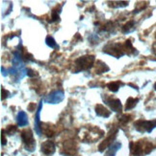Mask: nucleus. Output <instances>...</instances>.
<instances>
[{
	"mask_svg": "<svg viewBox=\"0 0 156 156\" xmlns=\"http://www.w3.org/2000/svg\"><path fill=\"white\" fill-rule=\"evenodd\" d=\"M153 148V146L150 142L139 141L137 143H130V151L135 156H142L150 153Z\"/></svg>",
	"mask_w": 156,
	"mask_h": 156,
	"instance_id": "nucleus-1",
	"label": "nucleus"
},
{
	"mask_svg": "<svg viewBox=\"0 0 156 156\" xmlns=\"http://www.w3.org/2000/svg\"><path fill=\"white\" fill-rule=\"evenodd\" d=\"M125 46H121L119 43H109L104 47V52L116 58H120L124 55Z\"/></svg>",
	"mask_w": 156,
	"mask_h": 156,
	"instance_id": "nucleus-2",
	"label": "nucleus"
},
{
	"mask_svg": "<svg viewBox=\"0 0 156 156\" xmlns=\"http://www.w3.org/2000/svg\"><path fill=\"white\" fill-rule=\"evenodd\" d=\"M134 126L136 128V130L139 132H148L150 133L154 127H156V120L154 121H145V120H139L135 122Z\"/></svg>",
	"mask_w": 156,
	"mask_h": 156,
	"instance_id": "nucleus-3",
	"label": "nucleus"
},
{
	"mask_svg": "<svg viewBox=\"0 0 156 156\" xmlns=\"http://www.w3.org/2000/svg\"><path fill=\"white\" fill-rule=\"evenodd\" d=\"M21 138L24 143V147L26 148V151H33L36 147V142L34 140L33 133L30 129H26L22 131L21 133Z\"/></svg>",
	"mask_w": 156,
	"mask_h": 156,
	"instance_id": "nucleus-4",
	"label": "nucleus"
},
{
	"mask_svg": "<svg viewBox=\"0 0 156 156\" xmlns=\"http://www.w3.org/2000/svg\"><path fill=\"white\" fill-rule=\"evenodd\" d=\"M94 62L93 56H84L76 59V66H78L79 70H87L91 68Z\"/></svg>",
	"mask_w": 156,
	"mask_h": 156,
	"instance_id": "nucleus-5",
	"label": "nucleus"
},
{
	"mask_svg": "<svg viewBox=\"0 0 156 156\" xmlns=\"http://www.w3.org/2000/svg\"><path fill=\"white\" fill-rule=\"evenodd\" d=\"M63 100H64V92L61 90H56L51 92L44 99V101L47 104H59Z\"/></svg>",
	"mask_w": 156,
	"mask_h": 156,
	"instance_id": "nucleus-6",
	"label": "nucleus"
},
{
	"mask_svg": "<svg viewBox=\"0 0 156 156\" xmlns=\"http://www.w3.org/2000/svg\"><path fill=\"white\" fill-rule=\"evenodd\" d=\"M104 103L109 105L111 107V109L114 110L115 112H120L121 111V103L119 99L111 98L108 95H105V97H103Z\"/></svg>",
	"mask_w": 156,
	"mask_h": 156,
	"instance_id": "nucleus-7",
	"label": "nucleus"
},
{
	"mask_svg": "<svg viewBox=\"0 0 156 156\" xmlns=\"http://www.w3.org/2000/svg\"><path fill=\"white\" fill-rule=\"evenodd\" d=\"M42 151L45 155H51L55 152V145L51 141H46L42 144Z\"/></svg>",
	"mask_w": 156,
	"mask_h": 156,
	"instance_id": "nucleus-8",
	"label": "nucleus"
},
{
	"mask_svg": "<svg viewBox=\"0 0 156 156\" xmlns=\"http://www.w3.org/2000/svg\"><path fill=\"white\" fill-rule=\"evenodd\" d=\"M117 133H118V130H116L114 133H111L110 136L108 137L106 140H104V141L102 142V143L100 144V146H99V151H103L104 150H106V148H107L108 147H110L111 145L114 144V143H113V141L115 140V138H116Z\"/></svg>",
	"mask_w": 156,
	"mask_h": 156,
	"instance_id": "nucleus-9",
	"label": "nucleus"
},
{
	"mask_svg": "<svg viewBox=\"0 0 156 156\" xmlns=\"http://www.w3.org/2000/svg\"><path fill=\"white\" fill-rule=\"evenodd\" d=\"M42 105H43V100L40 101L39 108L35 117V130L38 135H42V127H40V110H42Z\"/></svg>",
	"mask_w": 156,
	"mask_h": 156,
	"instance_id": "nucleus-10",
	"label": "nucleus"
},
{
	"mask_svg": "<svg viewBox=\"0 0 156 156\" xmlns=\"http://www.w3.org/2000/svg\"><path fill=\"white\" fill-rule=\"evenodd\" d=\"M96 113H97V116L103 117V118H108L111 114V112L102 105H97L96 106Z\"/></svg>",
	"mask_w": 156,
	"mask_h": 156,
	"instance_id": "nucleus-11",
	"label": "nucleus"
},
{
	"mask_svg": "<svg viewBox=\"0 0 156 156\" xmlns=\"http://www.w3.org/2000/svg\"><path fill=\"white\" fill-rule=\"evenodd\" d=\"M17 122L19 126H26L28 125V119H27V115L25 112L23 111H20L17 114Z\"/></svg>",
	"mask_w": 156,
	"mask_h": 156,
	"instance_id": "nucleus-12",
	"label": "nucleus"
},
{
	"mask_svg": "<svg viewBox=\"0 0 156 156\" xmlns=\"http://www.w3.org/2000/svg\"><path fill=\"white\" fill-rule=\"evenodd\" d=\"M121 147V144L120 143H114L113 145H111L108 148V151H106V153L104 154V156H115L116 155V152Z\"/></svg>",
	"mask_w": 156,
	"mask_h": 156,
	"instance_id": "nucleus-13",
	"label": "nucleus"
},
{
	"mask_svg": "<svg viewBox=\"0 0 156 156\" xmlns=\"http://www.w3.org/2000/svg\"><path fill=\"white\" fill-rule=\"evenodd\" d=\"M138 99H134V98H128L127 101H126V106H125V110H130L133 107L136 106L137 103H138Z\"/></svg>",
	"mask_w": 156,
	"mask_h": 156,
	"instance_id": "nucleus-14",
	"label": "nucleus"
},
{
	"mask_svg": "<svg viewBox=\"0 0 156 156\" xmlns=\"http://www.w3.org/2000/svg\"><path fill=\"white\" fill-rule=\"evenodd\" d=\"M45 43H46V45L47 46H49L50 48H58V45H57V43H56V41H55V39H54L52 37H50V36H47L46 37V38H45Z\"/></svg>",
	"mask_w": 156,
	"mask_h": 156,
	"instance_id": "nucleus-15",
	"label": "nucleus"
},
{
	"mask_svg": "<svg viewBox=\"0 0 156 156\" xmlns=\"http://www.w3.org/2000/svg\"><path fill=\"white\" fill-rule=\"evenodd\" d=\"M65 148H66V151L67 154H71L70 151H72L74 153V151H75V145H74L73 142L71 141H67L65 143Z\"/></svg>",
	"mask_w": 156,
	"mask_h": 156,
	"instance_id": "nucleus-16",
	"label": "nucleus"
},
{
	"mask_svg": "<svg viewBox=\"0 0 156 156\" xmlns=\"http://www.w3.org/2000/svg\"><path fill=\"white\" fill-rule=\"evenodd\" d=\"M120 85H121V83L120 81H113V83H108V88H109V90L112 91V92H117L120 88Z\"/></svg>",
	"mask_w": 156,
	"mask_h": 156,
	"instance_id": "nucleus-17",
	"label": "nucleus"
},
{
	"mask_svg": "<svg viewBox=\"0 0 156 156\" xmlns=\"http://www.w3.org/2000/svg\"><path fill=\"white\" fill-rule=\"evenodd\" d=\"M106 71H109V68H108V66L105 63H103L102 62H101V65H97V74H102Z\"/></svg>",
	"mask_w": 156,
	"mask_h": 156,
	"instance_id": "nucleus-18",
	"label": "nucleus"
},
{
	"mask_svg": "<svg viewBox=\"0 0 156 156\" xmlns=\"http://www.w3.org/2000/svg\"><path fill=\"white\" fill-rule=\"evenodd\" d=\"M134 26V21H129L128 23H126L124 27H123V32L124 33H129L133 30L132 27Z\"/></svg>",
	"mask_w": 156,
	"mask_h": 156,
	"instance_id": "nucleus-19",
	"label": "nucleus"
},
{
	"mask_svg": "<svg viewBox=\"0 0 156 156\" xmlns=\"http://www.w3.org/2000/svg\"><path fill=\"white\" fill-rule=\"evenodd\" d=\"M130 118H131L130 115L125 114V115H124V116H121L120 118V123H121V124H126V123H128V122L130 121Z\"/></svg>",
	"mask_w": 156,
	"mask_h": 156,
	"instance_id": "nucleus-20",
	"label": "nucleus"
},
{
	"mask_svg": "<svg viewBox=\"0 0 156 156\" xmlns=\"http://www.w3.org/2000/svg\"><path fill=\"white\" fill-rule=\"evenodd\" d=\"M17 130V126H9L8 127H7V129H6V131L8 132L10 135L12 134V133H13Z\"/></svg>",
	"mask_w": 156,
	"mask_h": 156,
	"instance_id": "nucleus-21",
	"label": "nucleus"
},
{
	"mask_svg": "<svg viewBox=\"0 0 156 156\" xmlns=\"http://www.w3.org/2000/svg\"><path fill=\"white\" fill-rule=\"evenodd\" d=\"M27 75H28L29 77H31V78H33V77L37 76V72H35L34 70L28 68V69H27Z\"/></svg>",
	"mask_w": 156,
	"mask_h": 156,
	"instance_id": "nucleus-22",
	"label": "nucleus"
},
{
	"mask_svg": "<svg viewBox=\"0 0 156 156\" xmlns=\"http://www.w3.org/2000/svg\"><path fill=\"white\" fill-rule=\"evenodd\" d=\"M1 92H2V100L6 99L7 97H8V95L10 94V93H9L8 91H7V90H5L4 88H2V89H1Z\"/></svg>",
	"mask_w": 156,
	"mask_h": 156,
	"instance_id": "nucleus-23",
	"label": "nucleus"
},
{
	"mask_svg": "<svg viewBox=\"0 0 156 156\" xmlns=\"http://www.w3.org/2000/svg\"><path fill=\"white\" fill-rule=\"evenodd\" d=\"M36 109V105L35 104H30V105L28 106V110L29 111H34Z\"/></svg>",
	"mask_w": 156,
	"mask_h": 156,
	"instance_id": "nucleus-24",
	"label": "nucleus"
},
{
	"mask_svg": "<svg viewBox=\"0 0 156 156\" xmlns=\"http://www.w3.org/2000/svg\"><path fill=\"white\" fill-rule=\"evenodd\" d=\"M1 138H2V142H1V144H2V146L6 145V138H5V134H4V130H2V135H1Z\"/></svg>",
	"mask_w": 156,
	"mask_h": 156,
	"instance_id": "nucleus-25",
	"label": "nucleus"
},
{
	"mask_svg": "<svg viewBox=\"0 0 156 156\" xmlns=\"http://www.w3.org/2000/svg\"><path fill=\"white\" fill-rule=\"evenodd\" d=\"M1 71H2V74H3V76H5V77H6L7 75H8V74H7V71H6V70L4 71V67H1Z\"/></svg>",
	"mask_w": 156,
	"mask_h": 156,
	"instance_id": "nucleus-26",
	"label": "nucleus"
},
{
	"mask_svg": "<svg viewBox=\"0 0 156 156\" xmlns=\"http://www.w3.org/2000/svg\"><path fill=\"white\" fill-rule=\"evenodd\" d=\"M154 89H155V90H156V83H155V84H154Z\"/></svg>",
	"mask_w": 156,
	"mask_h": 156,
	"instance_id": "nucleus-27",
	"label": "nucleus"
}]
</instances>
